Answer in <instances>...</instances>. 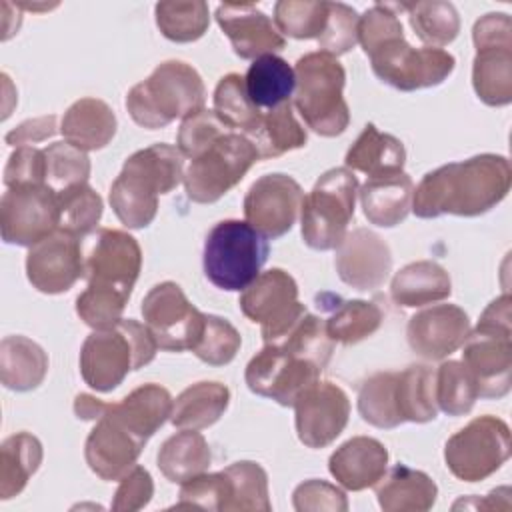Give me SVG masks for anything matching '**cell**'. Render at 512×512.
Segmentation results:
<instances>
[{"label": "cell", "instance_id": "cell-1", "mask_svg": "<svg viewBox=\"0 0 512 512\" xmlns=\"http://www.w3.org/2000/svg\"><path fill=\"white\" fill-rule=\"evenodd\" d=\"M510 186L512 168L508 158L478 154L424 174L412 194V212L418 218L480 216L500 204Z\"/></svg>", "mask_w": 512, "mask_h": 512}, {"label": "cell", "instance_id": "cell-2", "mask_svg": "<svg viewBox=\"0 0 512 512\" xmlns=\"http://www.w3.org/2000/svg\"><path fill=\"white\" fill-rule=\"evenodd\" d=\"M358 42L370 58L372 72L402 92L438 86L456 66V58L442 48L410 46L392 4H374L360 16Z\"/></svg>", "mask_w": 512, "mask_h": 512}, {"label": "cell", "instance_id": "cell-3", "mask_svg": "<svg viewBox=\"0 0 512 512\" xmlns=\"http://www.w3.org/2000/svg\"><path fill=\"white\" fill-rule=\"evenodd\" d=\"M184 182V156L176 146L158 142L126 158L110 186V206L128 228H146L158 212V194Z\"/></svg>", "mask_w": 512, "mask_h": 512}, {"label": "cell", "instance_id": "cell-4", "mask_svg": "<svg viewBox=\"0 0 512 512\" xmlns=\"http://www.w3.org/2000/svg\"><path fill=\"white\" fill-rule=\"evenodd\" d=\"M156 350L158 344L146 324L132 318L92 330L80 348L82 380L96 392H112L128 372L150 364Z\"/></svg>", "mask_w": 512, "mask_h": 512}, {"label": "cell", "instance_id": "cell-5", "mask_svg": "<svg viewBox=\"0 0 512 512\" xmlns=\"http://www.w3.org/2000/svg\"><path fill=\"white\" fill-rule=\"evenodd\" d=\"M206 88L190 64L166 60L152 74L130 88L126 110L130 118L148 130L164 128L176 118H186L204 108Z\"/></svg>", "mask_w": 512, "mask_h": 512}, {"label": "cell", "instance_id": "cell-6", "mask_svg": "<svg viewBox=\"0 0 512 512\" xmlns=\"http://www.w3.org/2000/svg\"><path fill=\"white\" fill-rule=\"evenodd\" d=\"M294 106L306 126L320 136H340L350 124V110L344 100L346 70L328 52H308L294 66Z\"/></svg>", "mask_w": 512, "mask_h": 512}, {"label": "cell", "instance_id": "cell-7", "mask_svg": "<svg viewBox=\"0 0 512 512\" xmlns=\"http://www.w3.org/2000/svg\"><path fill=\"white\" fill-rule=\"evenodd\" d=\"M268 252V238L246 220H222L204 240V274L220 290L242 292L260 274Z\"/></svg>", "mask_w": 512, "mask_h": 512}, {"label": "cell", "instance_id": "cell-8", "mask_svg": "<svg viewBox=\"0 0 512 512\" xmlns=\"http://www.w3.org/2000/svg\"><path fill=\"white\" fill-rule=\"evenodd\" d=\"M358 178L352 170L330 168L304 196L300 228L304 244L312 250H334L348 234L358 196Z\"/></svg>", "mask_w": 512, "mask_h": 512}, {"label": "cell", "instance_id": "cell-9", "mask_svg": "<svg viewBox=\"0 0 512 512\" xmlns=\"http://www.w3.org/2000/svg\"><path fill=\"white\" fill-rule=\"evenodd\" d=\"M260 160L252 140L240 132H226L184 172V190L192 202L212 204L230 192Z\"/></svg>", "mask_w": 512, "mask_h": 512}, {"label": "cell", "instance_id": "cell-10", "mask_svg": "<svg viewBox=\"0 0 512 512\" xmlns=\"http://www.w3.org/2000/svg\"><path fill=\"white\" fill-rule=\"evenodd\" d=\"M472 86L488 106L512 102V20L504 12L484 14L474 22Z\"/></svg>", "mask_w": 512, "mask_h": 512}, {"label": "cell", "instance_id": "cell-11", "mask_svg": "<svg viewBox=\"0 0 512 512\" xmlns=\"http://www.w3.org/2000/svg\"><path fill=\"white\" fill-rule=\"evenodd\" d=\"M512 434L504 420L478 416L452 434L444 446L450 474L462 482H480L492 476L510 458Z\"/></svg>", "mask_w": 512, "mask_h": 512}, {"label": "cell", "instance_id": "cell-12", "mask_svg": "<svg viewBox=\"0 0 512 512\" xmlns=\"http://www.w3.org/2000/svg\"><path fill=\"white\" fill-rule=\"evenodd\" d=\"M242 314L260 324L264 344L276 342L308 310L298 302V284L282 268L260 272L240 294Z\"/></svg>", "mask_w": 512, "mask_h": 512}, {"label": "cell", "instance_id": "cell-13", "mask_svg": "<svg viewBox=\"0 0 512 512\" xmlns=\"http://www.w3.org/2000/svg\"><path fill=\"white\" fill-rule=\"evenodd\" d=\"M142 318L160 350H192L202 334L206 314L200 312L176 282L150 288L140 306Z\"/></svg>", "mask_w": 512, "mask_h": 512}, {"label": "cell", "instance_id": "cell-14", "mask_svg": "<svg viewBox=\"0 0 512 512\" xmlns=\"http://www.w3.org/2000/svg\"><path fill=\"white\" fill-rule=\"evenodd\" d=\"M322 368L314 362L276 344L264 348L250 358L244 380L248 388L280 406H294L300 394L318 382Z\"/></svg>", "mask_w": 512, "mask_h": 512}, {"label": "cell", "instance_id": "cell-15", "mask_svg": "<svg viewBox=\"0 0 512 512\" xmlns=\"http://www.w3.org/2000/svg\"><path fill=\"white\" fill-rule=\"evenodd\" d=\"M2 240L34 246L58 230V194L48 186L8 188L0 200Z\"/></svg>", "mask_w": 512, "mask_h": 512}, {"label": "cell", "instance_id": "cell-16", "mask_svg": "<svg viewBox=\"0 0 512 512\" xmlns=\"http://www.w3.org/2000/svg\"><path fill=\"white\" fill-rule=\"evenodd\" d=\"M172 404L170 392L150 382L134 388L120 402H102L92 394H78L74 398V414L82 420H96L102 414H110L136 436L148 440L170 418Z\"/></svg>", "mask_w": 512, "mask_h": 512}, {"label": "cell", "instance_id": "cell-17", "mask_svg": "<svg viewBox=\"0 0 512 512\" xmlns=\"http://www.w3.org/2000/svg\"><path fill=\"white\" fill-rule=\"evenodd\" d=\"M302 186L288 174H264L246 192L244 218L266 238H280L296 224L302 208Z\"/></svg>", "mask_w": 512, "mask_h": 512}, {"label": "cell", "instance_id": "cell-18", "mask_svg": "<svg viewBox=\"0 0 512 512\" xmlns=\"http://www.w3.org/2000/svg\"><path fill=\"white\" fill-rule=\"evenodd\" d=\"M84 268L80 238L60 228L30 246L26 254V276L44 294L68 292L84 276Z\"/></svg>", "mask_w": 512, "mask_h": 512}, {"label": "cell", "instance_id": "cell-19", "mask_svg": "<svg viewBox=\"0 0 512 512\" xmlns=\"http://www.w3.org/2000/svg\"><path fill=\"white\" fill-rule=\"evenodd\" d=\"M350 400L334 382H314L294 402L298 440L308 448L330 446L346 428Z\"/></svg>", "mask_w": 512, "mask_h": 512}, {"label": "cell", "instance_id": "cell-20", "mask_svg": "<svg viewBox=\"0 0 512 512\" xmlns=\"http://www.w3.org/2000/svg\"><path fill=\"white\" fill-rule=\"evenodd\" d=\"M142 268V250L134 236L124 230L102 228L86 258L88 284L132 294Z\"/></svg>", "mask_w": 512, "mask_h": 512}, {"label": "cell", "instance_id": "cell-21", "mask_svg": "<svg viewBox=\"0 0 512 512\" xmlns=\"http://www.w3.org/2000/svg\"><path fill=\"white\" fill-rule=\"evenodd\" d=\"M470 318L456 304H436L416 312L406 326V338L412 352L424 360H444L470 334Z\"/></svg>", "mask_w": 512, "mask_h": 512}, {"label": "cell", "instance_id": "cell-22", "mask_svg": "<svg viewBox=\"0 0 512 512\" xmlns=\"http://www.w3.org/2000/svg\"><path fill=\"white\" fill-rule=\"evenodd\" d=\"M336 272L356 290L380 288L392 270L388 244L368 228H354L336 248Z\"/></svg>", "mask_w": 512, "mask_h": 512}, {"label": "cell", "instance_id": "cell-23", "mask_svg": "<svg viewBox=\"0 0 512 512\" xmlns=\"http://www.w3.org/2000/svg\"><path fill=\"white\" fill-rule=\"evenodd\" d=\"M144 444L146 440L136 436L122 422L110 414H102L96 418L86 438L84 458L98 478L112 482L120 480L136 466Z\"/></svg>", "mask_w": 512, "mask_h": 512}, {"label": "cell", "instance_id": "cell-24", "mask_svg": "<svg viewBox=\"0 0 512 512\" xmlns=\"http://www.w3.org/2000/svg\"><path fill=\"white\" fill-rule=\"evenodd\" d=\"M462 364L472 372L480 398H502L512 384V336L470 330L462 344Z\"/></svg>", "mask_w": 512, "mask_h": 512}, {"label": "cell", "instance_id": "cell-25", "mask_svg": "<svg viewBox=\"0 0 512 512\" xmlns=\"http://www.w3.org/2000/svg\"><path fill=\"white\" fill-rule=\"evenodd\" d=\"M216 22L230 38L236 56L244 60H256L286 46V38L278 32L276 24L252 4H220L216 8Z\"/></svg>", "mask_w": 512, "mask_h": 512}, {"label": "cell", "instance_id": "cell-26", "mask_svg": "<svg viewBox=\"0 0 512 512\" xmlns=\"http://www.w3.org/2000/svg\"><path fill=\"white\" fill-rule=\"evenodd\" d=\"M388 450L370 436H354L338 446L330 460L328 470L332 478L346 490L360 492L372 488L386 472Z\"/></svg>", "mask_w": 512, "mask_h": 512}, {"label": "cell", "instance_id": "cell-27", "mask_svg": "<svg viewBox=\"0 0 512 512\" xmlns=\"http://www.w3.org/2000/svg\"><path fill=\"white\" fill-rule=\"evenodd\" d=\"M414 184L406 172L368 178L358 188L364 216L380 228H394L406 220L412 210Z\"/></svg>", "mask_w": 512, "mask_h": 512}, {"label": "cell", "instance_id": "cell-28", "mask_svg": "<svg viewBox=\"0 0 512 512\" xmlns=\"http://www.w3.org/2000/svg\"><path fill=\"white\" fill-rule=\"evenodd\" d=\"M384 512H426L438 496L436 482L422 470L396 464L372 486Z\"/></svg>", "mask_w": 512, "mask_h": 512}, {"label": "cell", "instance_id": "cell-29", "mask_svg": "<svg viewBox=\"0 0 512 512\" xmlns=\"http://www.w3.org/2000/svg\"><path fill=\"white\" fill-rule=\"evenodd\" d=\"M318 308L328 310L324 320L326 334L332 342L356 344L372 336L384 320L382 308L368 300H344L330 292L316 296Z\"/></svg>", "mask_w": 512, "mask_h": 512}, {"label": "cell", "instance_id": "cell-30", "mask_svg": "<svg viewBox=\"0 0 512 512\" xmlns=\"http://www.w3.org/2000/svg\"><path fill=\"white\" fill-rule=\"evenodd\" d=\"M114 110L100 98H80L62 116L60 132L66 142L88 152L104 148L116 134Z\"/></svg>", "mask_w": 512, "mask_h": 512}, {"label": "cell", "instance_id": "cell-31", "mask_svg": "<svg viewBox=\"0 0 512 512\" xmlns=\"http://www.w3.org/2000/svg\"><path fill=\"white\" fill-rule=\"evenodd\" d=\"M452 294L450 274L432 260L410 262L390 282V296L398 306L420 308L446 300Z\"/></svg>", "mask_w": 512, "mask_h": 512}, {"label": "cell", "instance_id": "cell-32", "mask_svg": "<svg viewBox=\"0 0 512 512\" xmlns=\"http://www.w3.org/2000/svg\"><path fill=\"white\" fill-rule=\"evenodd\" d=\"M406 150L402 140L366 124L354 144L348 148L344 164L348 170L364 172L368 178L404 172Z\"/></svg>", "mask_w": 512, "mask_h": 512}, {"label": "cell", "instance_id": "cell-33", "mask_svg": "<svg viewBox=\"0 0 512 512\" xmlns=\"http://www.w3.org/2000/svg\"><path fill=\"white\" fill-rule=\"evenodd\" d=\"M48 372V356L40 344L26 336H6L0 342V380L8 390L38 388Z\"/></svg>", "mask_w": 512, "mask_h": 512}, {"label": "cell", "instance_id": "cell-34", "mask_svg": "<svg viewBox=\"0 0 512 512\" xmlns=\"http://www.w3.org/2000/svg\"><path fill=\"white\" fill-rule=\"evenodd\" d=\"M230 402V390L220 382H196L182 390L170 412V422L180 430H204L220 420Z\"/></svg>", "mask_w": 512, "mask_h": 512}, {"label": "cell", "instance_id": "cell-35", "mask_svg": "<svg viewBox=\"0 0 512 512\" xmlns=\"http://www.w3.org/2000/svg\"><path fill=\"white\" fill-rule=\"evenodd\" d=\"M210 462V446L198 430H180L166 438L156 456L158 470L174 484H182L198 474H204Z\"/></svg>", "mask_w": 512, "mask_h": 512}, {"label": "cell", "instance_id": "cell-36", "mask_svg": "<svg viewBox=\"0 0 512 512\" xmlns=\"http://www.w3.org/2000/svg\"><path fill=\"white\" fill-rule=\"evenodd\" d=\"M244 84L250 100L260 110H272L290 102L296 86V76L294 68L284 58L276 54H266L250 64L244 76Z\"/></svg>", "mask_w": 512, "mask_h": 512}, {"label": "cell", "instance_id": "cell-37", "mask_svg": "<svg viewBox=\"0 0 512 512\" xmlns=\"http://www.w3.org/2000/svg\"><path fill=\"white\" fill-rule=\"evenodd\" d=\"M42 464V444L30 432L8 436L0 446V498L18 496Z\"/></svg>", "mask_w": 512, "mask_h": 512}, {"label": "cell", "instance_id": "cell-38", "mask_svg": "<svg viewBox=\"0 0 512 512\" xmlns=\"http://www.w3.org/2000/svg\"><path fill=\"white\" fill-rule=\"evenodd\" d=\"M248 138L252 140L260 160L282 156L290 150L306 146L308 142L306 130L292 112V102L262 114L260 126Z\"/></svg>", "mask_w": 512, "mask_h": 512}, {"label": "cell", "instance_id": "cell-39", "mask_svg": "<svg viewBox=\"0 0 512 512\" xmlns=\"http://www.w3.org/2000/svg\"><path fill=\"white\" fill-rule=\"evenodd\" d=\"M436 370L424 364H412L398 372L396 396L398 410L404 422L424 424L436 418Z\"/></svg>", "mask_w": 512, "mask_h": 512}, {"label": "cell", "instance_id": "cell-40", "mask_svg": "<svg viewBox=\"0 0 512 512\" xmlns=\"http://www.w3.org/2000/svg\"><path fill=\"white\" fill-rule=\"evenodd\" d=\"M392 8L408 12L410 26L426 48L448 46L460 32V16L450 2H408L392 4Z\"/></svg>", "mask_w": 512, "mask_h": 512}, {"label": "cell", "instance_id": "cell-41", "mask_svg": "<svg viewBox=\"0 0 512 512\" xmlns=\"http://www.w3.org/2000/svg\"><path fill=\"white\" fill-rule=\"evenodd\" d=\"M214 114L230 130H242L250 136L262 120V110L250 100L244 76L226 74L218 80L214 90Z\"/></svg>", "mask_w": 512, "mask_h": 512}, {"label": "cell", "instance_id": "cell-42", "mask_svg": "<svg viewBox=\"0 0 512 512\" xmlns=\"http://www.w3.org/2000/svg\"><path fill=\"white\" fill-rule=\"evenodd\" d=\"M398 372H376L368 376L358 390V412L364 422L376 428H396L404 420L396 396Z\"/></svg>", "mask_w": 512, "mask_h": 512}, {"label": "cell", "instance_id": "cell-43", "mask_svg": "<svg viewBox=\"0 0 512 512\" xmlns=\"http://www.w3.org/2000/svg\"><path fill=\"white\" fill-rule=\"evenodd\" d=\"M230 480V498L226 512H270L268 474L252 460H240L224 468Z\"/></svg>", "mask_w": 512, "mask_h": 512}, {"label": "cell", "instance_id": "cell-44", "mask_svg": "<svg viewBox=\"0 0 512 512\" xmlns=\"http://www.w3.org/2000/svg\"><path fill=\"white\" fill-rule=\"evenodd\" d=\"M154 14L162 36L178 44L202 38L210 24V12L204 0L158 2L154 6Z\"/></svg>", "mask_w": 512, "mask_h": 512}, {"label": "cell", "instance_id": "cell-45", "mask_svg": "<svg viewBox=\"0 0 512 512\" xmlns=\"http://www.w3.org/2000/svg\"><path fill=\"white\" fill-rule=\"evenodd\" d=\"M436 404L448 416L468 414L480 398L472 372L458 360H446L436 370Z\"/></svg>", "mask_w": 512, "mask_h": 512}, {"label": "cell", "instance_id": "cell-46", "mask_svg": "<svg viewBox=\"0 0 512 512\" xmlns=\"http://www.w3.org/2000/svg\"><path fill=\"white\" fill-rule=\"evenodd\" d=\"M328 6L324 0H280L274 4V24L282 36L318 40L328 22Z\"/></svg>", "mask_w": 512, "mask_h": 512}, {"label": "cell", "instance_id": "cell-47", "mask_svg": "<svg viewBox=\"0 0 512 512\" xmlns=\"http://www.w3.org/2000/svg\"><path fill=\"white\" fill-rule=\"evenodd\" d=\"M58 194V228L78 238L90 234L102 218V198L86 184L66 188Z\"/></svg>", "mask_w": 512, "mask_h": 512}, {"label": "cell", "instance_id": "cell-48", "mask_svg": "<svg viewBox=\"0 0 512 512\" xmlns=\"http://www.w3.org/2000/svg\"><path fill=\"white\" fill-rule=\"evenodd\" d=\"M272 344L282 346V348H286V350H290V352H294V354L314 362L322 370L326 368V364L330 362L332 352H334V342L326 334L324 318L314 316L310 312L300 316L288 328V332L284 336H280Z\"/></svg>", "mask_w": 512, "mask_h": 512}, {"label": "cell", "instance_id": "cell-49", "mask_svg": "<svg viewBox=\"0 0 512 512\" xmlns=\"http://www.w3.org/2000/svg\"><path fill=\"white\" fill-rule=\"evenodd\" d=\"M46 154V184L54 192L86 184L90 176V158L84 150L70 142H54L44 148Z\"/></svg>", "mask_w": 512, "mask_h": 512}, {"label": "cell", "instance_id": "cell-50", "mask_svg": "<svg viewBox=\"0 0 512 512\" xmlns=\"http://www.w3.org/2000/svg\"><path fill=\"white\" fill-rule=\"evenodd\" d=\"M128 298L130 294L120 290L88 284L86 290L76 298V314L86 326L94 330L110 328L122 320Z\"/></svg>", "mask_w": 512, "mask_h": 512}, {"label": "cell", "instance_id": "cell-51", "mask_svg": "<svg viewBox=\"0 0 512 512\" xmlns=\"http://www.w3.org/2000/svg\"><path fill=\"white\" fill-rule=\"evenodd\" d=\"M242 344L240 332L226 320L214 314H206L202 334L192 352L210 366H224L234 360Z\"/></svg>", "mask_w": 512, "mask_h": 512}, {"label": "cell", "instance_id": "cell-52", "mask_svg": "<svg viewBox=\"0 0 512 512\" xmlns=\"http://www.w3.org/2000/svg\"><path fill=\"white\" fill-rule=\"evenodd\" d=\"M180 500L174 508H200V510H216L226 512V504L230 498V480L224 470L214 474H198L180 486Z\"/></svg>", "mask_w": 512, "mask_h": 512}, {"label": "cell", "instance_id": "cell-53", "mask_svg": "<svg viewBox=\"0 0 512 512\" xmlns=\"http://www.w3.org/2000/svg\"><path fill=\"white\" fill-rule=\"evenodd\" d=\"M226 132H230V128H226L220 122L214 110L202 108L182 120L176 138V148L182 152V156L194 160Z\"/></svg>", "mask_w": 512, "mask_h": 512}, {"label": "cell", "instance_id": "cell-54", "mask_svg": "<svg viewBox=\"0 0 512 512\" xmlns=\"http://www.w3.org/2000/svg\"><path fill=\"white\" fill-rule=\"evenodd\" d=\"M358 20L356 10L342 2H330L328 6V22L318 38V46L322 52L332 56H342L350 52L358 44Z\"/></svg>", "mask_w": 512, "mask_h": 512}, {"label": "cell", "instance_id": "cell-55", "mask_svg": "<svg viewBox=\"0 0 512 512\" xmlns=\"http://www.w3.org/2000/svg\"><path fill=\"white\" fill-rule=\"evenodd\" d=\"M4 184H6V188L46 184L44 148H34V146L16 148L6 162Z\"/></svg>", "mask_w": 512, "mask_h": 512}, {"label": "cell", "instance_id": "cell-56", "mask_svg": "<svg viewBox=\"0 0 512 512\" xmlns=\"http://www.w3.org/2000/svg\"><path fill=\"white\" fill-rule=\"evenodd\" d=\"M292 504L294 510L298 512H346L348 510V500L346 494L324 480H306L296 486L292 494Z\"/></svg>", "mask_w": 512, "mask_h": 512}, {"label": "cell", "instance_id": "cell-57", "mask_svg": "<svg viewBox=\"0 0 512 512\" xmlns=\"http://www.w3.org/2000/svg\"><path fill=\"white\" fill-rule=\"evenodd\" d=\"M154 496V482L146 468L134 466L126 476L120 478V486L112 500V510L134 512L144 508Z\"/></svg>", "mask_w": 512, "mask_h": 512}, {"label": "cell", "instance_id": "cell-58", "mask_svg": "<svg viewBox=\"0 0 512 512\" xmlns=\"http://www.w3.org/2000/svg\"><path fill=\"white\" fill-rule=\"evenodd\" d=\"M512 298L510 294H502L496 300H492L484 312L480 314V320L474 330L498 334V336H512Z\"/></svg>", "mask_w": 512, "mask_h": 512}, {"label": "cell", "instance_id": "cell-59", "mask_svg": "<svg viewBox=\"0 0 512 512\" xmlns=\"http://www.w3.org/2000/svg\"><path fill=\"white\" fill-rule=\"evenodd\" d=\"M56 116L50 114V116H38V118H32V120H26L22 124H18L14 130H10L6 134V144L10 146H32L36 142H42V140H48L56 134Z\"/></svg>", "mask_w": 512, "mask_h": 512}]
</instances>
